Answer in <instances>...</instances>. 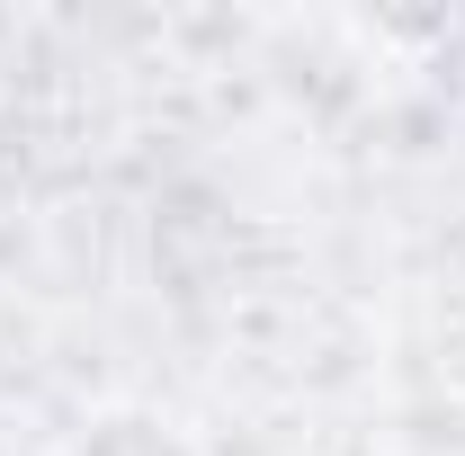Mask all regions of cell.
I'll return each mask as SVG.
<instances>
[{
  "label": "cell",
  "mask_w": 465,
  "mask_h": 456,
  "mask_svg": "<svg viewBox=\"0 0 465 456\" xmlns=\"http://www.w3.org/2000/svg\"><path fill=\"white\" fill-rule=\"evenodd\" d=\"M63 456H197V439L179 430L171 411H153V402H99V411L72 430Z\"/></svg>",
  "instance_id": "1"
}]
</instances>
